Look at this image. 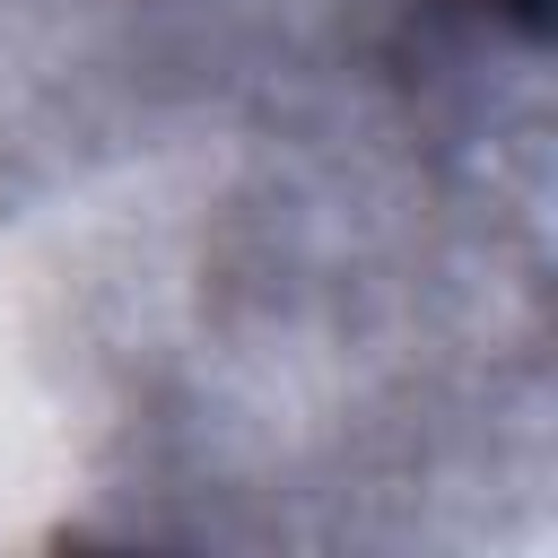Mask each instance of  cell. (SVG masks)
Listing matches in <instances>:
<instances>
[{
  "label": "cell",
  "instance_id": "cell-1",
  "mask_svg": "<svg viewBox=\"0 0 558 558\" xmlns=\"http://www.w3.org/2000/svg\"><path fill=\"white\" fill-rule=\"evenodd\" d=\"M497 9H506L523 35H541V26H549V0H497Z\"/></svg>",
  "mask_w": 558,
  "mask_h": 558
}]
</instances>
